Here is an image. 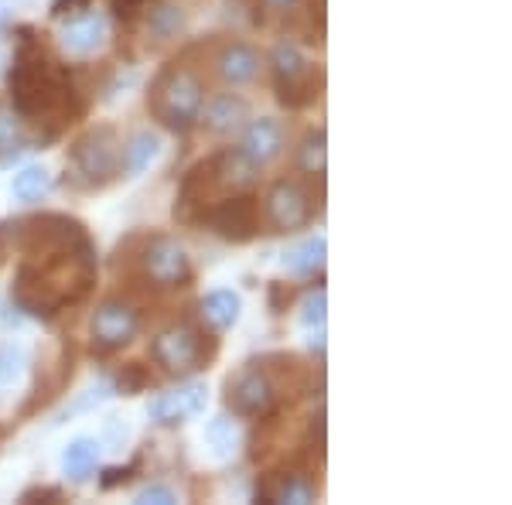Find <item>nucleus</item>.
Masks as SVG:
<instances>
[{"instance_id":"1","label":"nucleus","mask_w":512,"mask_h":505,"mask_svg":"<svg viewBox=\"0 0 512 505\" xmlns=\"http://www.w3.org/2000/svg\"><path fill=\"white\" fill-rule=\"evenodd\" d=\"M14 239L24 253L11 287L18 311L55 321L86 301L96 284V246L79 219L59 212L35 215L14 229Z\"/></svg>"},{"instance_id":"2","label":"nucleus","mask_w":512,"mask_h":505,"mask_svg":"<svg viewBox=\"0 0 512 505\" xmlns=\"http://www.w3.org/2000/svg\"><path fill=\"white\" fill-rule=\"evenodd\" d=\"M7 89H11V103L18 120L35 123L38 130L45 127L41 140L59 137L89 106L82 89L72 82L69 69L31 31H24V38L18 41L14 65L7 72Z\"/></svg>"},{"instance_id":"3","label":"nucleus","mask_w":512,"mask_h":505,"mask_svg":"<svg viewBox=\"0 0 512 505\" xmlns=\"http://www.w3.org/2000/svg\"><path fill=\"white\" fill-rule=\"evenodd\" d=\"M308 386V372L294 355H263L239 366L226 379V407L233 417L243 420H267L277 417L284 403L304 393Z\"/></svg>"},{"instance_id":"4","label":"nucleus","mask_w":512,"mask_h":505,"mask_svg":"<svg viewBox=\"0 0 512 505\" xmlns=\"http://www.w3.org/2000/svg\"><path fill=\"white\" fill-rule=\"evenodd\" d=\"M256 164L246 161L239 154V147L233 151H219L205 161H198L192 171L185 175L178 188V202H175V219L185 222V226H205V215H209L212 205L226 195L236 192H250L256 181Z\"/></svg>"},{"instance_id":"5","label":"nucleus","mask_w":512,"mask_h":505,"mask_svg":"<svg viewBox=\"0 0 512 505\" xmlns=\"http://www.w3.org/2000/svg\"><path fill=\"white\" fill-rule=\"evenodd\" d=\"M205 106V79L195 65L175 62L158 72L147 93V110L151 117L168 127L171 134H185L198 123V113Z\"/></svg>"},{"instance_id":"6","label":"nucleus","mask_w":512,"mask_h":505,"mask_svg":"<svg viewBox=\"0 0 512 505\" xmlns=\"http://www.w3.org/2000/svg\"><path fill=\"white\" fill-rule=\"evenodd\" d=\"M123 144L113 127H93L86 130L76 144L69 147V185L79 192H99L113 185L123 175L120 164Z\"/></svg>"},{"instance_id":"7","label":"nucleus","mask_w":512,"mask_h":505,"mask_svg":"<svg viewBox=\"0 0 512 505\" xmlns=\"http://www.w3.org/2000/svg\"><path fill=\"white\" fill-rule=\"evenodd\" d=\"M134 263L140 284L158 287V291H178V287H188L195 280L192 256H188V250L175 236L154 233L137 239Z\"/></svg>"},{"instance_id":"8","label":"nucleus","mask_w":512,"mask_h":505,"mask_svg":"<svg viewBox=\"0 0 512 505\" xmlns=\"http://www.w3.org/2000/svg\"><path fill=\"white\" fill-rule=\"evenodd\" d=\"M219 352V338L205 335L195 325H171L164 328L151 342L154 362L168 372V376H192L198 369H209V362Z\"/></svg>"},{"instance_id":"9","label":"nucleus","mask_w":512,"mask_h":505,"mask_svg":"<svg viewBox=\"0 0 512 505\" xmlns=\"http://www.w3.org/2000/svg\"><path fill=\"white\" fill-rule=\"evenodd\" d=\"M274 89H277V103L284 110H308L318 103L321 96V72L304 59L301 52L284 41L274 48Z\"/></svg>"},{"instance_id":"10","label":"nucleus","mask_w":512,"mask_h":505,"mask_svg":"<svg viewBox=\"0 0 512 505\" xmlns=\"http://www.w3.org/2000/svg\"><path fill=\"white\" fill-rule=\"evenodd\" d=\"M260 219L270 233H294V229H304L315 219L311 192L297 178H277L274 185L267 188Z\"/></svg>"},{"instance_id":"11","label":"nucleus","mask_w":512,"mask_h":505,"mask_svg":"<svg viewBox=\"0 0 512 505\" xmlns=\"http://www.w3.org/2000/svg\"><path fill=\"white\" fill-rule=\"evenodd\" d=\"M205 226L219 239H226V243H250L263 226L260 198L253 192H236V195L219 198L209 209V215H205Z\"/></svg>"},{"instance_id":"12","label":"nucleus","mask_w":512,"mask_h":505,"mask_svg":"<svg viewBox=\"0 0 512 505\" xmlns=\"http://www.w3.org/2000/svg\"><path fill=\"white\" fill-rule=\"evenodd\" d=\"M140 331V311L134 304L120 301H103L93 314V325H89V335H93V349L99 355H113L120 349H127Z\"/></svg>"},{"instance_id":"13","label":"nucleus","mask_w":512,"mask_h":505,"mask_svg":"<svg viewBox=\"0 0 512 505\" xmlns=\"http://www.w3.org/2000/svg\"><path fill=\"white\" fill-rule=\"evenodd\" d=\"M260 55H256V48H250L246 41H229V45H222L216 52V59H212V69H216V76L226 82V86H250V82L260 76Z\"/></svg>"},{"instance_id":"14","label":"nucleus","mask_w":512,"mask_h":505,"mask_svg":"<svg viewBox=\"0 0 512 505\" xmlns=\"http://www.w3.org/2000/svg\"><path fill=\"white\" fill-rule=\"evenodd\" d=\"M205 410V386L202 383H188L178 386L171 393H161L158 400L151 403V417L158 424H185V420L198 417Z\"/></svg>"},{"instance_id":"15","label":"nucleus","mask_w":512,"mask_h":505,"mask_svg":"<svg viewBox=\"0 0 512 505\" xmlns=\"http://www.w3.org/2000/svg\"><path fill=\"white\" fill-rule=\"evenodd\" d=\"M239 154L246 157V161H253L256 168H267V164H274L280 154H284V130H280L277 120H253L250 127H246L243 140H239Z\"/></svg>"},{"instance_id":"16","label":"nucleus","mask_w":512,"mask_h":505,"mask_svg":"<svg viewBox=\"0 0 512 505\" xmlns=\"http://www.w3.org/2000/svg\"><path fill=\"white\" fill-rule=\"evenodd\" d=\"M106 41V18L103 14H93V11H82L76 18H69L62 31V48L76 59H86L103 48Z\"/></svg>"},{"instance_id":"17","label":"nucleus","mask_w":512,"mask_h":505,"mask_svg":"<svg viewBox=\"0 0 512 505\" xmlns=\"http://www.w3.org/2000/svg\"><path fill=\"white\" fill-rule=\"evenodd\" d=\"M246 117H250V106H246V99L226 93V96L212 99L209 106H202V113H198V123H202L209 134L226 137V134H233V130L243 127Z\"/></svg>"},{"instance_id":"18","label":"nucleus","mask_w":512,"mask_h":505,"mask_svg":"<svg viewBox=\"0 0 512 505\" xmlns=\"http://www.w3.org/2000/svg\"><path fill=\"white\" fill-rule=\"evenodd\" d=\"M137 21H144L147 35L154 41H171L181 35V28H185L188 14L181 4H168V0H154L151 7H147L144 14H140Z\"/></svg>"},{"instance_id":"19","label":"nucleus","mask_w":512,"mask_h":505,"mask_svg":"<svg viewBox=\"0 0 512 505\" xmlns=\"http://www.w3.org/2000/svg\"><path fill=\"white\" fill-rule=\"evenodd\" d=\"M260 495L267 502H294V505H304L318 495L315 482L308 475H297V471H287V475H270L267 485L260 488Z\"/></svg>"},{"instance_id":"20","label":"nucleus","mask_w":512,"mask_h":505,"mask_svg":"<svg viewBox=\"0 0 512 505\" xmlns=\"http://www.w3.org/2000/svg\"><path fill=\"white\" fill-rule=\"evenodd\" d=\"M198 318L209 331H226L236 325L239 318V297L233 291H212L198 304Z\"/></svg>"},{"instance_id":"21","label":"nucleus","mask_w":512,"mask_h":505,"mask_svg":"<svg viewBox=\"0 0 512 505\" xmlns=\"http://www.w3.org/2000/svg\"><path fill=\"white\" fill-rule=\"evenodd\" d=\"M325 253H328L325 236H311V239H304V243H297L294 250H287L284 267L287 273H294V277H315V273L325 270Z\"/></svg>"},{"instance_id":"22","label":"nucleus","mask_w":512,"mask_h":505,"mask_svg":"<svg viewBox=\"0 0 512 505\" xmlns=\"http://www.w3.org/2000/svg\"><path fill=\"white\" fill-rule=\"evenodd\" d=\"M161 151V140L151 134V130H140L123 144V154H120V164H123V175H140V171L151 168V161L158 157Z\"/></svg>"},{"instance_id":"23","label":"nucleus","mask_w":512,"mask_h":505,"mask_svg":"<svg viewBox=\"0 0 512 505\" xmlns=\"http://www.w3.org/2000/svg\"><path fill=\"white\" fill-rule=\"evenodd\" d=\"M96 461H99V444L89 441V437H82V441L69 444V451H65V458H62V468L72 482H86V478L96 471Z\"/></svg>"},{"instance_id":"24","label":"nucleus","mask_w":512,"mask_h":505,"mask_svg":"<svg viewBox=\"0 0 512 505\" xmlns=\"http://www.w3.org/2000/svg\"><path fill=\"white\" fill-rule=\"evenodd\" d=\"M48 188H52V178H48L45 168H24L21 175H14V195L21 202H38Z\"/></svg>"},{"instance_id":"25","label":"nucleus","mask_w":512,"mask_h":505,"mask_svg":"<svg viewBox=\"0 0 512 505\" xmlns=\"http://www.w3.org/2000/svg\"><path fill=\"white\" fill-rule=\"evenodd\" d=\"M301 171L304 175H325V130H311L301 144Z\"/></svg>"},{"instance_id":"26","label":"nucleus","mask_w":512,"mask_h":505,"mask_svg":"<svg viewBox=\"0 0 512 505\" xmlns=\"http://www.w3.org/2000/svg\"><path fill=\"white\" fill-rule=\"evenodd\" d=\"M205 437H209L212 451H216L219 458H226V454H233L236 447H239L236 420H229V417H219L216 424H209V430H205Z\"/></svg>"},{"instance_id":"27","label":"nucleus","mask_w":512,"mask_h":505,"mask_svg":"<svg viewBox=\"0 0 512 505\" xmlns=\"http://www.w3.org/2000/svg\"><path fill=\"white\" fill-rule=\"evenodd\" d=\"M308 0H253L256 24H267V18H291Z\"/></svg>"},{"instance_id":"28","label":"nucleus","mask_w":512,"mask_h":505,"mask_svg":"<svg viewBox=\"0 0 512 505\" xmlns=\"http://www.w3.org/2000/svg\"><path fill=\"white\" fill-rule=\"evenodd\" d=\"M147 386H154V376L144 369V362H127L123 372H120V393L134 396V393H140V389H147Z\"/></svg>"},{"instance_id":"29","label":"nucleus","mask_w":512,"mask_h":505,"mask_svg":"<svg viewBox=\"0 0 512 505\" xmlns=\"http://www.w3.org/2000/svg\"><path fill=\"white\" fill-rule=\"evenodd\" d=\"M151 4H154V0H113V14H117L120 24H137V18Z\"/></svg>"},{"instance_id":"30","label":"nucleus","mask_w":512,"mask_h":505,"mask_svg":"<svg viewBox=\"0 0 512 505\" xmlns=\"http://www.w3.org/2000/svg\"><path fill=\"white\" fill-rule=\"evenodd\" d=\"M21 362H24L21 349H4V352H0V383H11V379H18Z\"/></svg>"},{"instance_id":"31","label":"nucleus","mask_w":512,"mask_h":505,"mask_svg":"<svg viewBox=\"0 0 512 505\" xmlns=\"http://www.w3.org/2000/svg\"><path fill=\"white\" fill-rule=\"evenodd\" d=\"M301 318H304V325H325V291H318V294H311L308 297V304H304V314H301Z\"/></svg>"},{"instance_id":"32","label":"nucleus","mask_w":512,"mask_h":505,"mask_svg":"<svg viewBox=\"0 0 512 505\" xmlns=\"http://www.w3.org/2000/svg\"><path fill=\"white\" fill-rule=\"evenodd\" d=\"M93 0H55L52 4V18H76V14L89 11Z\"/></svg>"},{"instance_id":"33","label":"nucleus","mask_w":512,"mask_h":505,"mask_svg":"<svg viewBox=\"0 0 512 505\" xmlns=\"http://www.w3.org/2000/svg\"><path fill=\"white\" fill-rule=\"evenodd\" d=\"M140 465H130V468H110V471H103V478H99V485L103 488H117V485H127L130 478H134V471Z\"/></svg>"},{"instance_id":"34","label":"nucleus","mask_w":512,"mask_h":505,"mask_svg":"<svg viewBox=\"0 0 512 505\" xmlns=\"http://www.w3.org/2000/svg\"><path fill=\"white\" fill-rule=\"evenodd\" d=\"M137 502H144V505H151V502H158V505H171V502H175V492H171V488L154 485V488H144V492L137 495Z\"/></svg>"},{"instance_id":"35","label":"nucleus","mask_w":512,"mask_h":505,"mask_svg":"<svg viewBox=\"0 0 512 505\" xmlns=\"http://www.w3.org/2000/svg\"><path fill=\"white\" fill-rule=\"evenodd\" d=\"M35 499H52V502H62V488H31V492L21 495V502H35Z\"/></svg>"},{"instance_id":"36","label":"nucleus","mask_w":512,"mask_h":505,"mask_svg":"<svg viewBox=\"0 0 512 505\" xmlns=\"http://www.w3.org/2000/svg\"><path fill=\"white\" fill-rule=\"evenodd\" d=\"M11 246H14V226L0 222V267H4L7 256H11Z\"/></svg>"},{"instance_id":"37","label":"nucleus","mask_w":512,"mask_h":505,"mask_svg":"<svg viewBox=\"0 0 512 505\" xmlns=\"http://www.w3.org/2000/svg\"><path fill=\"white\" fill-rule=\"evenodd\" d=\"M291 297H294L291 287H287V291H284V284H277L274 291H270V304H274V311L280 314V311L287 308V304H291Z\"/></svg>"},{"instance_id":"38","label":"nucleus","mask_w":512,"mask_h":505,"mask_svg":"<svg viewBox=\"0 0 512 505\" xmlns=\"http://www.w3.org/2000/svg\"><path fill=\"white\" fill-rule=\"evenodd\" d=\"M0 21H4V7H0Z\"/></svg>"}]
</instances>
